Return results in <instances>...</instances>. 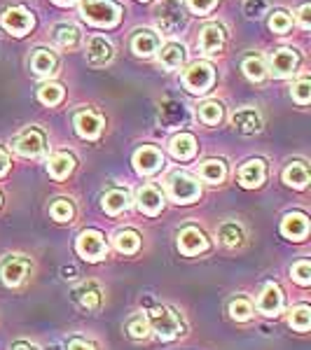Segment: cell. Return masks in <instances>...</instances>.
<instances>
[{"mask_svg":"<svg viewBox=\"0 0 311 350\" xmlns=\"http://www.w3.org/2000/svg\"><path fill=\"white\" fill-rule=\"evenodd\" d=\"M134 166H136V171H138L140 175H152V173H157L164 166V154L157 148L145 145V148L136 150Z\"/></svg>","mask_w":311,"mask_h":350,"instance_id":"9c48e42d","label":"cell"},{"mask_svg":"<svg viewBox=\"0 0 311 350\" xmlns=\"http://www.w3.org/2000/svg\"><path fill=\"white\" fill-rule=\"evenodd\" d=\"M185 61V47L178 42H169L162 47L160 52V64L166 68V70H173V68H178L180 64Z\"/></svg>","mask_w":311,"mask_h":350,"instance_id":"484cf974","label":"cell"},{"mask_svg":"<svg viewBox=\"0 0 311 350\" xmlns=\"http://www.w3.org/2000/svg\"><path fill=\"white\" fill-rule=\"evenodd\" d=\"M293 98H295L299 105H307L311 100V82L307 77H302V80L293 87Z\"/></svg>","mask_w":311,"mask_h":350,"instance_id":"f35d334b","label":"cell"},{"mask_svg":"<svg viewBox=\"0 0 311 350\" xmlns=\"http://www.w3.org/2000/svg\"><path fill=\"white\" fill-rule=\"evenodd\" d=\"M169 194L178 203H192L201 196V187L188 173H173L171 178H169Z\"/></svg>","mask_w":311,"mask_h":350,"instance_id":"8992f818","label":"cell"},{"mask_svg":"<svg viewBox=\"0 0 311 350\" xmlns=\"http://www.w3.org/2000/svg\"><path fill=\"white\" fill-rule=\"evenodd\" d=\"M297 64H299V56L293 49H279V52L271 54V72H274V77L295 75Z\"/></svg>","mask_w":311,"mask_h":350,"instance_id":"5bb4252c","label":"cell"},{"mask_svg":"<svg viewBox=\"0 0 311 350\" xmlns=\"http://www.w3.org/2000/svg\"><path fill=\"white\" fill-rule=\"evenodd\" d=\"M218 236H220V241H223L227 247H236V245H241V243H244V229H241L236 222L220 224Z\"/></svg>","mask_w":311,"mask_h":350,"instance_id":"f546056e","label":"cell"},{"mask_svg":"<svg viewBox=\"0 0 311 350\" xmlns=\"http://www.w3.org/2000/svg\"><path fill=\"white\" fill-rule=\"evenodd\" d=\"M281 234L290 241H302L309 234V219L302 213H288L281 222Z\"/></svg>","mask_w":311,"mask_h":350,"instance_id":"2e32d148","label":"cell"},{"mask_svg":"<svg viewBox=\"0 0 311 350\" xmlns=\"http://www.w3.org/2000/svg\"><path fill=\"white\" fill-rule=\"evenodd\" d=\"M75 247H77V252H80V257H84L87 262H99V259H103L108 255V245H105L103 234L96 229L82 231V234L77 236Z\"/></svg>","mask_w":311,"mask_h":350,"instance_id":"5b68a950","label":"cell"},{"mask_svg":"<svg viewBox=\"0 0 311 350\" xmlns=\"http://www.w3.org/2000/svg\"><path fill=\"white\" fill-rule=\"evenodd\" d=\"M206 247H208L206 236H203L197 227H185L178 234V250L183 252V255L195 257V255H199V252L206 250Z\"/></svg>","mask_w":311,"mask_h":350,"instance_id":"30bf717a","label":"cell"},{"mask_svg":"<svg viewBox=\"0 0 311 350\" xmlns=\"http://www.w3.org/2000/svg\"><path fill=\"white\" fill-rule=\"evenodd\" d=\"M73 166H75V159H73L71 154H66V152H59V154H54L52 159H49L47 168L54 180H66L68 175H71Z\"/></svg>","mask_w":311,"mask_h":350,"instance_id":"4316f807","label":"cell"},{"mask_svg":"<svg viewBox=\"0 0 311 350\" xmlns=\"http://www.w3.org/2000/svg\"><path fill=\"white\" fill-rule=\"evenodd\" d=\"M258 308H260V313L269 315V318L279 315L281 310H284V292H281V287L274 283L264 285L262 295L258 299Z\"/></svg>","mask_w":311,"mask_h":350,"instance_id":"7c38bea8","label":"cell"},{"mask_svg":"<svg viewBox=\"0 0 311 350\" xmlns=\"http://www.w3.org/2000/svg\"><path fill=\"white\" fill-rule=\"evenodd\" d=\"M129 334L134 338H145L150 334V323L148 318H143V315H138V318H134L132 323H129Z\"/></svg>","mask_w":311,"mask_h":350,"instance_id":"60d3db41","label":"cell"},{"mask_svg":"<svg viewBox=\"0 0 311 350\" xmlns=\"http://www.w3.org/2000/svg\"><path fill=\"white\" fill-rule=\"evenodd\" d=\"M157 47H160V38H157V33H152V31H138L132 40V49L138 56L155 54Z\"/></svg>","mask_w":311,"mask_h":350,"instance_id":"cb8c5ba5","label":"cell"},{"mask_svg":"<svg viewBox=\"0 0 311 350\" xmlns=\"http://www.w3.org/2000/svg\"><path fill=\"white\" fill-rule=\"evenodd\" d=\"M28 269H31L28 259H24V257H10L8 262L3 264V283L10 285V287H16V285L21 283V280L26 278Z\"/></svg>","mask_w":311,"mask_h":350,"instance_id":"ffe728a7","label":"cell"},{"mask_svg":"<svg viewBox=\"0 0 311 350\" xmlns=\"http://www.w3.org/2000/svg\"><path fill=\"white\" fill-rule=\"evenodd\" d=\"M38 98H40V103L45 105H59L61 100H64V87L56 82L42 84V87L38 89Z\"/></svg>","mask_w":311,"mask_h":350,"instance_id":"1f68e13d","label":"cell"},{"mask_svg":"<svg viewBox=\"0 0 311 350\" xmlns=\"http://www.w3.org/2000/svg\"><path fill=\"white\" fill-rule=\"evenodd\" d=\"M68 350H94V346L87 341H80V338H73V341L68 343Z\"/></svg>","mask_w":311,"mask_h":350,"instance_id":"bcb514c9","label":"cell"},{"mask_svg":"<svg viewBox=\"0 0 311 350\" xmlns=\"http://www.w3.org/2000/svg\"><path fill=\"white\" fill-rule=\"evenodd\" d=\"M199 175H201L203 180H206V183L220 185L225 180V175H227V168H225V163L220 161V159H208V161L201 163Z\"/></svg>","mask_w":311,"mask_h":350,"instance_id":"f1b7e54d","label":"cell"},{"mask_svg":"<svg viewBox=\"0 0 311 350\" xmlns=\"http://www.w3.org/2000/svg\"><path fill=\"white\" fill-rule=\"evenodd\" d=\"M56 64H59V61H56L54 52H49V49H38V52L33 54V59H31L33 72H36V75H42V77L54 75Z\"/></svg>","mask_w":311,"mask_h":350,"instance_id":"603a6c76","label":"cell"},{"mask_svg":"<svg viewBox=\"0 0 311 350\" xmlns=\"http://www.w3.org/2000/svg\"><path fill=\"white\" fill-rule=\"evenodd\" d=\"M129 203V191L127 189H110L103 194V201H101V206H103V211L108 213V215H120L122 211H127Z\"/></svg>","mask_w":311,"mask_h":350,"instance_id":"7402d4cb","label":"cell"},{"mask_svg":"<svg viewBox=\"0 0 311 350\" xmlns=\"http://www.w3.org/2000/svg\"><path fill=\"white\" fill-rule=\"evenodd\" d=\"M293 278H295L299 285H309L311 283V264L297 262L295 267H293Z\"/></svg>","mask_w":311,"mask_h":350,"instance_id":"b9f144b4","label":"cell"},{"mask_svg":"<svg viewBox=\"0 0 311 350\" xmlns=\"http://www.w3.org/2000/svg\"><path fill=\"white\" fill-rule=\"evenodd\" d=\"M112 44L110 40H105L103 36H92L89 38V42H87V61L92 66H105V64H110L112 61Z\"/></svg>","mask_w":311,"mask_h":350,"instance_id":"4fadbf2b","label":"cell"},{"mask_svg":"<svg viewBox=\"0 0 311 350\" xmlns=\"http://www.w3.org/2000/svg\"><path fill=\"white\" fill-rule=\"evenodd\" d=\"M155 21L157 28L166 36H173L180 26L185 24V16H183V5L180 0H162V3L155 5Z\"/></svg>","mask_w":311,"mask_h":350,"instance_id":"7a4b0ae2","label":"cell"},{"mask_svg":"<svg viewBox=\"0 0 311 350\" xmlns=\"http://www.w3.org/2000/svg\"><path fill=\"white\" fill-rule=\"evenodd\" d=\"M136 206H138L140 213L145 215H157V213L164 208V194L155 185H143L136 194Z\"/></svg>","mask_w":311,"mask_h":350,"instance_id":"8fae6325","label":"cell"},{"mask_svg":"<svg viewBox=\"0 0 311 350\" xmlns=\"http://www.w3.org/2000/svg\"><path fill=\"white\" fill-rule=\"evenodd\" d=\"M75 299L80 301V306H84L87 310H96L99 308V304H101V292H99V287H96L94 283H84L77 287L75 292Z\"/></svg>","mask_w":311,"mask_h":350,"instance_id":"83f0119b","label":"cell"},{"mask_svg":"<svg viewBox=\"0 0 311 350\" xmlns=\"http://www.w3.org/2000/svg\"><path fill=\"white\" fill-rule=\"evenodd\" d=\"M309 12H311V5L309 3H304L302 8H299V26L307 31V28L311 26V16H309Z\"/></svg>","mask_w":311,"mask_h":350,"instance_id":"f6af8a7d","label":"cell"},{"mask_svg":"<svg viewBox=\"0 0 311 350\" xmlns=\"http://www.w3.org/2000/svg\"><path fill=\"white\" fill-rule=\"evenodd\" d=\"M115 247L120 252H124V255H134L140 247V236L132 229H124L115 236Z\"/></svg>","mask_w":311,"mask_h":350,"instance_id":"4dcf8cb0","label":"cell"},{"mask_svg":"<svg viewBox=\"0 0 311 350\" xmlns=\"http://www.w3.org/2000/svg\"><path fill=\"white\" fill-rule=\"evenodd\" d=\"M12 148L21 157H40L45 152V135L38 129H26L14 138Z\"/></svg>","mask_w":311,"mask_h":350,"instance_id":"ba28073f","label":"cell"},{"mask_svg":"<svg viewBox=\"0 0 311 350\" xmlns=\"http://www.w3.org/2000/svg\"><path fill=\"white\" fill-rule=\"evenodd\" d=\"M264 175H267V166H264L262 159H251L248 163H244L239 171V183L244 187L253 189V187H260L264 183Z\"/></svg>","mask_w":311,"mask_h":350,"instance_id":"ac0fdd59","label":"cell"},{"mask_svg":"<svg viewBox=\"0 0 311 350\" xmlns=\"http://www.w3.org/2000/svg\"><path fill=\"white\" fill-rule=\"evenodd\" d=\"M290 327L297 332H307L311 327V310L309 306H297L290 310Z\"/></svg>","mask_w":311,"mask_h":350,"instance_id":"d590c367","label":"cell"},{"mask_svg":"<svg viewBox=\"0 0 311 350\" xmlns=\"http://www.w3.org/2000/svg\"><path fill=\"white\" fill-rule=\"evenodd\" d=\"M213 82H216V70L206 61H197L183 72V84L192 94H206L213 87Z\"/></svg>","mask_w":311,"mask_h":350,"instance_id":"277c9868","label":"cell"},{"mask_svg":"<svg viewBox=\"0 0 311 350\" xmlns=\"http://www.w3.org/2000/svg\"><path fill=\"white\" fill-rule=\"evenodd\" d=\"M148 323L157 332V336L164 338V341L183 334V325H180V320L176 318V313L171 308H164V306L152 308L148 313Z\"/></svg>","mask_w":311,"mask_h":350,"instance_id":"3957f363","label":"cell"},{"mask_svg":"<svg viewBox=\"0 0 311 350\" xmlns=\"http://www.w3.org/2000/svg\"><path fill=\"white\" fill-rule=\"evenodd\" d=\"M218 5V0H188V8L195 14H208Z\"/></svg>","mask_w":311,"mask_h":350,"instance_id":"7bdbcfd3","label":"cell"},{"mask_svg":"<svg viewBox=\"0 0 311 350\" xmlns=\"http://www.w3.org/2000/svg\"><path fill=\"white\" fill-rule=\"evenodd\" d=\"M82 16L94 26L112 28L120 24L122 8L112 0H82Z\"/></svg>","mask_w":311,"mask_h":350,"instance_id":"6da1fadb","label":"cell"},{"mask_svg":"<svg viewBox=\"0 0 311 350\" xmlns=\"http://www.w3.org/2000/svg\"><path fill=\"white\" fill-rule=\"evenodd\" d=\"M229 315L236 320V323H246V320H251V315H253L251 301H246V299H234V301L229 304Z\"/></svg>","mask_w":311,"mask_h":350,"instance_id":"8d00e7d4","label":"cell"},{"mask_svg":"<svg viewBox=\"0 0 311 350\" xmlns=\"http://www.w3.org/2000/svg\"><path fill=\"white\" fill-rule=\"evenodd\" d=\"M244 72H246L248 80L262 82L264 75H267V68H264L262 56H248V59L244 61Z\"/></svg>","mask_w":311,"mask_h":350,"instance_id":"836d02e7","label":"cell"},{"mask_svg":"<svg viewBox=\"0 0 311 350\" xmlns=\"http://www.w3.org/2000/svg\"><path fill=\"white\" fill-rule=\"evenodd\" d=\"M290 26H293V19L286 12H274V14H271L269 28L274 33H288V31H290Z\"/></svg>","mask_w":311,"mask_h":350,"instance_id":"ab89813d","label":"cell"},{"mask_svg":"<svg viewBox=\"0 0 311 350\" xmlns=\"http://www.w3.org/2000/svg\"><path fill=\"white\" fill-rule=\"evenodd\" d=\"M232 124L239 133L244 135H251V133H258L262 129V117L256 108H241L232 115Z\"/></svg>","mask_w":311,"mask_h":350,"instance_id":"9a60e30c","label":"cell"},{"mask_svg":"<svg viewBox=\"0 0 311 350\" xmlns=\"http://www.w3.org/2000/svg\"><path fill=\"white\" fill-rule=\"evenodd\" d=\"M54 40L59 47L64 49H73L77 42H80V31L75 26H59L54 31Z\"/></svg>","mask_w":311,"mask_h":350,"instance_id":"d6a6232c","label":"cell"},{"mask_svg":"<svg viewBox=\"0 0 311 350\" xmlns=\"http://www.w3.org/2000/svg\"><path fill=\"white\" fill-rule=\"evenodd\" d=\"M12 350H38L36 346H31V343H16Z\"/></svg>","mask_w":311,"mask_h":350,"instance_id":"c3c4849f","label":"cell"},{"mask_svg":"<svg viewBox=\"0 0 311 350\" xmlns=\"http://www.w3.org/2000/svg\"><path fill=\"white\" fill-rule=\"evenodd\" d=\"M267 10V0H246L244 3V12L248 16H260Z\"/></svg>","mask_w":311,"mask_h":350,"instance_id":"ee69618b","label":"cell"},{"mask_svg":"<svg viewBox=\"0 0 311 350\" xmlns=\"http://www.w3.org/2000/svg\"><path fill=\"white\" fill-rule=\"evenodd\" d=\"M49 213H52L56 222H71L73 219V206L66 199H56L52 203V208H49Z\"/></svg>","mask_w":311,"mask_h":350,"instance_id":"74e56055","label":"cell"},{"mask_svg":"<svg viewBox=\"0 0 311 350\" xmlns=\"http://www.w3.org/2000/svg\"><path fill=\"white\" fill-rule=\"evenodd\" d=\"M8 168H10V159H8V154H5V152L0 150V178H3V175L8 173Z\"/></svg>","mask_w":311,"mask_h":350,"instance_id":"7dc6e473","label":"cell"},{"mask_svg":"<svg viewBox=\"0 0 311 350\" xmlns=\"http://www.w3.org/2000/svg\"><path fill=\"white\" fill-rule=\"evenodd\" d=\"M54 3H59V5H73L75 0H54Z\"/></svg>","mask_w":311,"mask_h":350,"instance_id":"681fc988","label":"cell"},{"mask_svg":"<svg viewBox=\"0 0 311 350\" xmlns=\"http://www.w3.org/2000/svg\"><path fill=\"white\" fill-rule=\"evenodd\" d=\"M284 183L288 185V187L304 189L309 185V168L299 161H293L290 166H286V171H284Z\"/></svg>","mask_w":311,"mask_h":350,"instance_id":"d4e9b609","label":"cell"},{"mask_svg":"<svg viewBox=\"0 0 311 350\" xmlns=\"http://www.w3.org/2000/svg\"><path fill=\"white\" fill-rule=\"evenodd\" d=\"M75 129L77 133L82 135V138L87 140H96L103 131V120H101L99 115H94V112L84 110V112H77L75 115Z\"/></svg>","mask_w":311,"mask_h":350,"instance_id":"e0dca14e","label":"cell"},{"mask_svg":"<svg viewBox=\"0 0 311 350\" xmlns=\"http://www.w3.org/2000/svg\"><path fill=\"white\" fill-rule=\"evenodd\" d=\"M225 44V31L218 24H208L201 28L199 36V49L203 54H218Z\"/></svg>","mask_w":311,"mask_h":350,"instance_id":"d6986e66","label":"cell"},{"mask_svg":"<svg viewBox=\"0 0 311 350\" xmlns=\"http://www.w3.org/2000/svg\"><path fill=\"white\" fill-rule=\"evenodd\" d=\"M169 150H171V154L176 157L180 161H188L192 157L197 154V138L192 133H178L171 138V143H169Z\"/></svg>","mask_w":311,"mask_h":350,"instance_id":"44dd1931","label":"cell"},{"mask_svg":"<svg viewBox=\"0 0 311 350\" xmlns=\"http://www.w3.org/2000/svg\"><path fill=\"white\" fill-rule=\"evenodd\" d=\"M199 120L203 124H208V126L218 124L223 120V105H220L218 100H208V103L199 105Z\"/></svg>","mask_w":311,"mask_h":350,"instance_id":"e575fe53","label":"cell"},{"mask_svg":"<svg viewBox=\"0 0 311 350\" xmlns=\"http://www.w3.org/2000/svg\"><path fill=\"white\" fill-rule=\"evenodd\" d=\"M0 24H3L5 31H10L12 36L21 38L33 28V16L24 8H10V10H5L3 16H0Z\"/></svg>","mask_w":311,"mask_h":350,"instance_id":"52a82bcc","label":"cell"}]
</instances>
